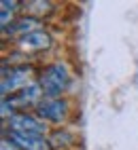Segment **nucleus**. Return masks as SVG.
Instances as JSON below:
<instances>
[{"instance_id":"obj_6","label":"nucleus","mask_w":138,"mask_h":150,"mask_svg":"<svg viewBox=\"0 0 138 150\" xmlns=\"http://www.w3.org/2000/svg\"><path fill=\"white\" fill-rule=\"evenodd\" d=\"M9 137L21 148V150H49L51 144L45 135H36V133H15L11 131Z\"/></svg>"},{"instance_id":"obj_3","label":"nucleus","mask_w":138,"mask_h":150,"mask_svg":"<svg viewBox=\"0 0 138 150\" xmlns=\"http://www.w3.org/2000/svg\"><path fill=\"white\" fill-rule=\"evenodd\" d=\"M9 129L15 133H36V135H45L47 133V125L41 121L38 116H32L28 112H17L6 121Z\"/></svg>"},{"instance_id":"obj_5","label":"nucleus","mask_w":138,"mask_h":150,"mask_svg":"<svg viewBox=\"0 0 138 150\" xmlns=\"http://www.w3.org/2000/svg\"><path fill=\"white\" fill-rule=\"evenodd\" d=\"M43 95L45 93H43L41 83H32V85H28L26 89H21V91H17L15 95L4 97V99H9L13 108H17V106H38L43 102V99H41Z\"/></svg>"},{"instance_id":"obj_10","label":"nucleus","mask_w":138,"mask_h":150,"mask_svg":"<svg viewBox=\"0 0 138 150\" xmlns=\"http://www.w3.org/2000/svg\"><path fill=\"white\" fill-rule=\"evenodd\" d=\"M0 150H21L11 137H2V142H0Z\"/></svg>"},{"instance_id":"obj_1","label":"nucleus","mask_w":138,"mask_h":150,"mask_svg":"<svg viewBox=\"0 0 138 150\" xmlns=\"http://www.w3.org/2000/svg\"><path fill=\"white\" fill-rule=\"evenodd\" d=\"M68 85H70V72L64 64H51L43 70L41 74V87H43V93L49 99H55L57 95H62Z\"/></svg>"},{"instance_id":"obj_9","label":"nucleus","mask_w":138,"mask_h":150,"mask_svg":"<svg viewBox=\"0 0 138 150\" xmlns=\"http://www.w3.org/2000/svg\"><path fill=\"white\" fill-rule=\"evenodd\" d=\"M17 8H19V2H15V0H2L0 2V23H2V30L15 21L13 15Z\"/></svg>"},{"instance_id":"obj_7","label":"nucleus","mask_w":138,"mask_h":150,"mask_svg":"<svg viewBox=\"0 0 138 150\" xmlns=\"http://www.w3.org/2000/svg\"><path fill=\"white\" fill-rule=\"evenodd\" d=\"M17 45L24 51H45L51 45V36L45 30H36V32H30L21 38H17Z\"/></svg>"},{"instance_id":"obj_4","label":"nucleus","mask_w":138,"mask_h":150,"mask_svg":"<svg viewBox=\"0 0 138 150\" xmlns=\"http://www.w3.org/2000/svg\"><path fill=\"white\" fill-rule=\"evenodd\" d=\"M36 114L43 121H51V123H62L66 114H68V104L66 99H43L41 104L36 106Z\"/></svg>"},{"instance_id":"obj_2","label":"nucleus","mask_w":138,"mask_h":150,"mask_svg":"<svg viewBox=\"0 0 138 150\" xmlns=\"http://www.w3.org/2000/svg\"><path fill=\"white\" fill-rule=\"evenodd\" d=\"M32 68L30 66H19V68H11L9 70H2V87H0V93H2V99L9 97V95H15L17 91L26 89L28 85H32Z\"/></svg>"},{"instance_id":"obj_8","label":"nucleus","mask_w":138,"mask_h":150,"mask_svg":"<svg viewBox=\"0 0 138 150\" xmlns=\"http://www.w3.org/2000/svg\"><path fill=\"white\" fill-rule=\"evenodd\" d=\"M36 30H41V23H38L36 19H32V17H24V19H15L9 28L2 30V34H4V36L13 34V36H19V38H21V36L30 34V32H36Z\"/></svg>"}]
</instances>
